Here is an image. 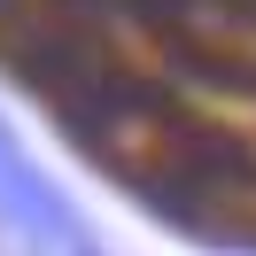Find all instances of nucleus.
Masks as SVG:
<instances>
[{"instance_id": "f257e3e1", "label": "nucleus", "mask_w": 256, "mask_h": 256, "mask_svg": "<svg viewBox=\"0 0 256 256\" xmlns=\"http://www.w3.org/2000/svg\"><path fill=\"white\" fill-rule=\"evenodd\" d=\"M0 218L16 225L24 240H39V248H54V256H70V248H86V225L70 218V202L47 186V178L24 163V148L8 140V124H0Z\"/></svg>"}]
</instances>
